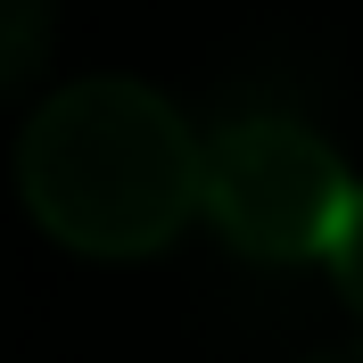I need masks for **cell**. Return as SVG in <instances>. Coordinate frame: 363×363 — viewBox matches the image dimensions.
Masks as SVG:
<instances>
[{"mask_svg":"<svg viewBox=\"0 0 363 363\" xmlns=\"http://www.w3.org/2000/svg\"><path fill=\"white\" fill-rule=\"evenodd\" d=\"M355 199L339 140L289 108H240L199 133V215L248 264H322Z\"/></svg>","mask_w":363,"mask_h":363,"instance_id":"7a4b0ae2","label":"cell"},{"mask_svg":"<svg viewBox=\"0 0 363 363\" xmlns=\"http://www.w3.org/2000/svg\"><path fill=\"white\" fill-rule=\"evenodd\" d=\"M17 199L58 248L91 264L165 256L199 215V124L157 83L83 74L25 116Z\"/></svg>","mask_w":363,"mask_h":363,"instance_id":"6da1fadb","label":"cell"},{"mask_svg":"<svg viewBox=\"0 0 363 363\" xmlns=\"http://www.w3.org/2000/svg\"><path fill=\"white\" fill-rule=\"evenodd\" d=\"M306 363H363V339H347V347H322V355H306Z\"/></svg>","mask_w":363,"mask_h":363,"instance_id":"5b68a950","label":"cell"},{"mask_svg":"<svg viewBox=\"0 0 363 363\" xmlns=\"http://www.w3.org/2000/svg\"><path fill=\"white\" fill-rule=\"evenodd\" d=\"M58 50V0H0V108L50 74Z\"/></svg>","mask_w":363,"mask_h":363,"instance_id":"3957f363","label":"cell"},{"mask_svg":"<svg viewBox=\"0 0 363 363\" xmlns=\"http://www.w3.org/2000/svg\"><path fill=\"white\" fill-rule=\"evenodd\" d=\"M330 281H339V297H347V314L363 322V182H355V199H347V215H339V240H330Z\"/></svg>","mask_w":363,"mask_h":363,"instance_id":"277c9868","label":"cell"}]
</instances>
